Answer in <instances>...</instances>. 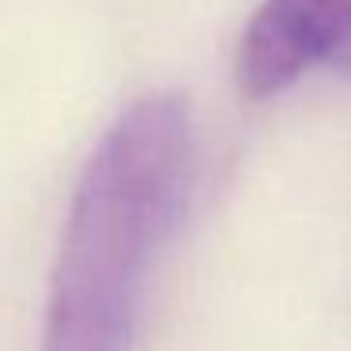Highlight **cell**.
Segmentation results:
<instances>
[{
	"instance_id": "1",
	"label": "cell",
	"mask_w": 351,
	"mask_h": 351,
	"mask_svg": "<svg viewBox=\"0 0 351 351\" xmlns=\"http://www.w3.org/2000/svg\"><path fill=\"white\" fill-rule=\"evenodd\" d=\"M197 170L189 102L152 91L87 155L49 268L42 351H132L147 283Z\"/></svg>"
},
{
	"instance_id": "2",
	"label": "cell",
	"mask_w": 351,
	"mask_h": 351,
	"mask_svg": "<svg viewBox=\"0 0 351 351\" xmlns=\"http://www.w3.org/2000/svg\"><path fill=\"white\" fill-rule=\"evenodd\" d=\"M234 72L250 99H272L313 72H351V0H261Z\"/></svg>"
}]
</instances>
